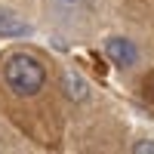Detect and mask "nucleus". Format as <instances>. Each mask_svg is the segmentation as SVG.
Wrapping results in <instances>:
<instances>
[{
	"label": "nucleus",
	"mask_w": 154,
	"mask_h": 154,
	"mask_svg": "<svg viewBox=\"0 0 154 154\" xmlns=\"http://www.w3.org/2000/svg\"><path fill=\"white\" fill-rule=\"evenodd\" d=\"M3 77H6V86L12 89V93H19V96H34L37 89L46 83L43 65L34 56H25V53H16V56L6 59Z\"/></svg>",
	"instance_id": "obj_1"
},
{
	"label": "nucleus",
	"mask_w": 154,
	"mask_h": 154,
	"mask_svg": "<svg viewBox=\"0 0 154 154\" xmlns=\"http://www.w3.org/2000/svg\"><path fill=\"white\" fill-rule=\"evenodd\" d=\"M105 49H108V56H111V62H117V65H133L136 62V46L130 43V40H123V37H111V40L105 43Z\"/></svg>",
	"instance_id": "obj_2"
},
{
	"label": "nucleus",
	"mask_w": 154,
	"mask_h": 154,
	"mask_svg": "<svg viewBox=\"0 0 154 154\" xmlns=\"http://www.w3.org/2000/svg\"><path fill=\"white\" fill-rule=\"evenodd\" d=\"M62 86H65V96L68 99H74V102H80V99H86V80L80 74H65L62 77Z\"/></svg>",
	"instance_id": "obj_3"
},
{
	"label": "nucleus",
	"mask_w": 154,
	"mask_h": 154,
	"mask_svg": "<svg viewBox=\"0 0 154 154\" xmlns=\"http://www.w3.org/2000/svg\"><path fill=\"white\" fill-rule=\"evenodd\" d=\"M28 25L19 22L12 12H0V37H16V34H25Z\"/></svg>",
	"instance_id": "obj_4"
},
{
	"label": "nucleus",
	"mask_w": 154,
	"mask_h": 154,
	"mask_svg": "<svg viewBox=\"0 0 154 154\" xmlns=\"http://www.w3.org/2000/svg\"><path fill=\"white\" fill-rule=\"evenodd\" d=\"M133 154H154V142H151V139H142V142H136Z\"/></svg>",
	"instance_id": "obj_5"
},
{
	"label": "nucleus",
	"mask_w": 154,
	"mask_h": 154,
	"mask_svg": "<svg viewBox=\"0 0 154 154\" xmlns=\"http://www.w3.org/2000/svg\"><path fill=\"white\" fill-rule=\"evenodd\" d=\"M151 93H154V86H151Z\"/></svg>",
	"instance_id": "obj_6"
}]
</instances>
